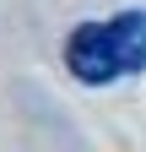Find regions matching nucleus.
I'll use <instances>...</instances> for the list:
<instances>
[{
    "label": "nucleus",
    "mask_w": 146,
    "mask_h": 152,
    "mask_svg": "<svg viewBox=\"0 0 146 152\" xmlns=\"http://www.w3.org/2000/svg\"><path fill=\"white\" fill-rule=\"evenodd\" d=\"M65 65L87 87L146 71V11H119L108 22H81L65 38Z\"/></svg>",
    "instance_id": "obj_1"
}]
</instances>
